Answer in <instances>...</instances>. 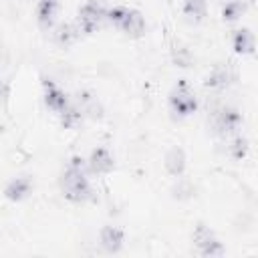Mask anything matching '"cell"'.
Returning <instances> with one entry per match:
<instances>
[{
  "label": "cell",
  "mask_w": 258,
  "mask_h": 258,
  "mask_svg": "<svg viewBox=\"0 0 258 258\" xmlns=\"http://www.w3.org/2000/svg\"><path fill=\"white\" fill-rule=\"evenodd\" d=\"M58 14V0H38L36 4V20L42 28H50Z\"/></svg>",
  "instance_id": "cell-14"
},
{
  "label": "cell",
  "mask_w": 258,
  "mask_h": 258,
  "mask_svg": "<svg viewBox=\"0 0 258 258\" xmlns=\"http://www.w3.org/2000/svg\"><path fill=\"white\" fill-rule=\"evenodd\" d=\"M60 191L69 202L81 204L93 198L91 183L87 179V161L79 155L71 157L69 167L60 175Z\"/></svg>",
  "instance_id": "cell-1"
},
{
  "label": "cell",
  "mask_w": 258,
  "mask_h": 258,
  "mask_svg": "<svg viewBox=\"0 0 258 258\" xmlns=\"http://www.w3.org/2000/svg\"><path fill=\"white\" fill-rule=\"evenodd\" d=\"M173 58H175V62H177L179 67H189V62H191V54H189V50H187V48H183V46L175 48Z\"/></svg>",
  "instance_id": "cell-22"
},
{
  "label": "cell",
  "mask_w": 258,
  "mask_h": 258,
  "mask_svg": "<svg viewBox=\"0 0 258 258\" xmlns=\"http://www.w3.org/2000/svg\"><path fill=\"white\" fill-rule=\"evenodd\" d=\"M163 165H165V169H167L169 175L179 177V175L185 171V151H183L181 147L173 145V147L165 153V157H163Z\"/></svg>",
  "instance_id": "cell-12"
},
{
  "label": "cell",
  "mask_w": 258,
  "mask_h": 258,
  "mask_svg": "<svg viewBox=\"0 0 258 258\" xmlns=\"http://www.w3.org/2000/svg\"><path fill=\"white\" fill-rule=\"evenodd\" d=\"M194 244L198 246V250H200L202 256H210L212 258V256H222L224 254V246L216 238L214 230L210 226L202 224V222L194 230Z\"/></svg>",
  "instance_id": "cell-4"
},
{
  "label": "cell",
  "mask_w": 258,
  "mask_h": 258,
  "mask_svg": "<svg viewBox=\"0 0 258 258\" xmlns=\"http://www.w3.org/2000/svg\"><path fill=\"white\" fill-rule=\"evenodd\" d=\"M228 153H230L234 159H242V157H246V153H248V139L242 137V135L234 137L232 143L228 145Z\"/></svg>",
  "instance_id": "cell-20"
},
{
  "label": "cell",
  "mask_w": 258,
  "mask_h": 258,
  "mask_svg": "<svg viewBox=\"0 0 258 258\" xmlns=\"http://www.w3.org/2000/svg\"><path fill=\"white\" fill-rule=\"evenodd\" d=\"M244 12H246V4L242 0H228L222 8V18L226 22H236L238 18H242Z\"/></svg>",
  "instance_id": "cell-18"
},
{
  "label": "cell",
  "mask_w": 258,
  "mask_h": 258,
  "mask_svg": "<svg viewBox=\"0 0 258 258\" xmlns=\"http://www.w3.org/2000/svg\"><path fill=\"white\" fill-rule=\"evenodd\" d=\"M32 179L30 177H26V175H20V177H14V179H10L8 183H6V187H4V198L6 200H10V202H20V200H24L30 191H32Z\"/></svg>",
  "instance_id": "cell-11"
},
{
  "label": "cell",
  "mask_w": 258,
  "mask_h": 258,
  "mask_svg": "<svg viewBox=\"0 0 258 258\" xmlns=\"http://www.w3.org/2000/svg\"><path fill=\"white\" fill-rule=\"evenodd\" d=\"M169 107L179 117H187V115L196 113V109H198V97H196L194 89L187 85V81L181 79L173 87V91L169 93Z\"/></svg>",
  "instance_id": "cell-2"
},
{
  "label": "cell",
  "mask_w": 258,
  "mask_h": 258,
  "mask_svg": "<svg viewBox=\"0 0 258 258\" xmlns=\"http://www.w3.org/2000/svg\"><path fill=\"white\" fill-rule=\"evenodd\" d=\"M183 14L191 22H202L208 14V0H183Z\"/></svg>",
  "instance_id": "cell-16"
},
{
  "label": "cell",
  "mask_w": 258,
  "mask_h": 258,
  "mask_svg": "<svg viewBox=\"0 0 258 258\" xmlns=\"http://www.w3.org/2000/svg\"><path fill=\"white\" fill-rule=\"evenodd\" d=\"M232 81H234V71H232L228 64H216V67L210 71V75L206 77V87L224 89V87H228Z\"/></svg>",
  "instance_id": "cell-13"
},
{
  "label": "cell",
  "mask_w": 258,
  "mask_h": 258,
  "mask_svg": "<svg viewBox=\"0 0 258 258\" xmlns=\"http://www.w3.org/2000/svg\"><path fill=\"white\" fill-rule=\"evenodd\" d=\"M119 28H121L127 36L139 38V36L145 32V18H143V14H141L139 10L127 8V12H125V16H123V20H121V24H119Z\"/></svg>",
  "instance_id": "cell-8"
},
{
  "label": "cell",
  "mask_w": 258,
  "mask_h": 258,
  "mask_svg": "<svg viewBox=\"0 0 258 258\" xmlns=\"http://www.w3.org/2000/svg\"><path fill=\"white\" fill-rule=\"evenodd\" d=\"M8 91H10V89H8V83L0 79V105L6 103V99H8Z\"/></svg>",
  "instance_id": "cell-24"
},
{
  "label": "cell",
  "mask_w": 258,
  "mask_h": 258,
  "mask_svg": "<svg viewBox=\"0 0 258 258\" xmlns=\"http://www.w3.org/2000/svg\"><path fill=\"white\" fill-rule=\"evenodd\" d=\"M107 16V8L99 0H89L79 8V30L93 34Z\"/></svg>",
  "instance_id": "cell-3"
},
{
  "label": "cell",
  "mask_w": 258,
  "mask_h": 258,
  "mask_svg": "<svg viewBox=\"0 0 258 258\" xmlns=\"http://www.w3.org/2000/svg\"><path fill=\"white\" fill-rule=\"evenodd\" d=\"M83 117H89V119H101L103 117V105L99 103V99L89 93V91H79L77 93V103H75Z\"/></svg>",
  "instance_id": "cell-10"
},
{
  "label": "cell",
  "mask_w": 258,
  "mask_h": 258,
  "mask_svg": "<svg viewBox=\"0 0 258 258\" xmlns=\"http://www.w3.org/2000/svg\"><path fill=\"white\" fill-rule=\"evenodd\" d=\"M175 191H179V198H189L194 194V187H191L189 181H179L177 187H175Z\"/></svg>",
  "instance_id": "cell-23"
},
{
  "label": "cell",
  "mask_w": 258,
  "mask_h": 258,
  "mask_svg": "<svg viewBox=\"0 0 258 258\" xmlns=\"http://www.w3.org/2000/svg\"><path fill=\"white\" fill-rule=\"evenodd\" d=\"M58 115H60V123H62V127H67V129L77 127V125L83 121V113H81V109H79L77 105H71V103H69V107H67L64 111H60Z\"/></svg>",
  "instance_id": "cell-19"
},
{
  "label": "cell",
  "mask_w": 258,
  "mask_h": 258,
  "mask_svg": "<svg viewBox=\"0 0 258 258\" xmlns=\"http://www.w3.org/2000/svg\"><path fill=\"white\" fill-rule=\"evenodd\" d=\"M99 240H101V246L109 252V254H117L121 248H123V242H125V232L117 226H105L101 228L99 232Z\"/></svg>",
  "instance_id": "cell-9"
},
{
  "label": "cell",
  "mask_w": 258,
  "mask_h": 258,
  "mask_svg": "<svg viewBox=\"0 0 258 258\" xmlns=\"http://www.w3.org/2000/svg\"><path fill=\"white\" fill-rule=\"evenodd\" d=\"M125 12H127L125 6H115V8H109V10H107V16H105V18H107L111 24L119 26L121 20H123V16H125Z\"/></svg>",
  "instance_id": "cell-21"
},
{
  "label": "cell",
  "mask_w": 258,
  "mask_h": 258,
  "mask_svg": "<svg viewBox=\"0 0 258 258\" xmlns=\"http://www.w3.org/2000/svg\"><path fill=\"white\" fill-rule=\"evenodd\" d=\"M254 34L250 28H238L232 34V48L238 54H252L254 52Z\"/></svg>",
  "instance_id": "cell-15"
},
{
  "label": "cell",
  "mask_w": 258,
  "mask_h": 258,
  "mask_svg": "<svg viewBox=\"0 0 258 258\" xmlns=\"http://www.w3.org/2000/svg\"><path fill=\"white\" fill-rule=\"evenodd\" d=\"M44 103L54 113H60V111H64L69 107V97L58 85H54L52 81L44 79Z\"/></svg>",
  "instance_id": "cell-7"
},
{
  "label": "cell",
  "mask_w": 258,
  "mask_h": 258,
  "mask_svg": "<svg viewBox=\"0 0 258 258\" xmlns=\"http://www.w3.org/2000/svg\"><path fill=\"white\" fill-rule=\"evenodd\" d=\"M242 123V113L234 107H222L220 111H216L214 117V129L220 135H228L232 131H236Z\"/></svg>",
  "instance_id": "cell-5"
},
{
  "label": "cell",
  "mask_w": 258,
  "mask_h": 258,
  "mask_svg": "<svg viewBox=\"0 0 258 258\" xmlns=\"http://www.w3.org/2000/svg\"><path fill=\"white\" fill-rule=\"evenodd\" d=\"M113 167H115V157L107 147H97V149L91 151V157L87 161V171L89 173L103 175V173L113 171Z\"/></svg>",
  "instance_id": "cell-6"
},
{
  "label": "cell",
  "mask_w": 258,
  "mask_h": 258,
  "mask_svg": "<svg viewBox=\"0 0 258 258\" xmlns=\"http://www.w3.org/2000/svg\"><path fill=\"white\" fill-rule=\"evenodd\" d=\"M77 34H79V30H77L73 24L62 22V24H58V26L54 28L52 38H54V42H56V44H60V46H69V44L77 38Z\"/></svg>",
  "instance_id": "cell-17"
}]
</instances>
